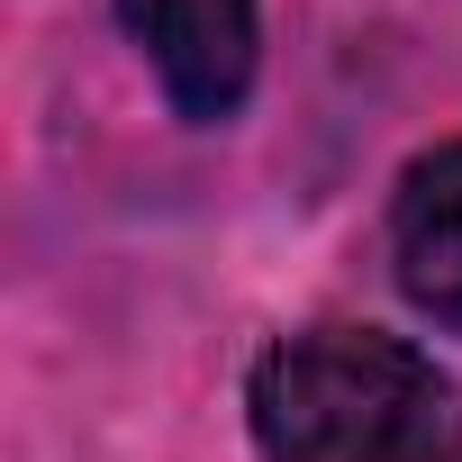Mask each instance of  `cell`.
I'll use <instances>...</instances> for the list:
<instances>
[{
	"label": "cell",
	"mask_w": 462,
	"mask_h": 462,
	"mask_svg": "<svg viewBox=\"0 0 462 462\" xmlns=\"http://www.w3.org/2000/svg\"><path fill=\"white\" fill-rule=\"evenodd\" d=\"M263 462H462V381L390 327H300L245 372Z\"/></svg>",
	"instance_id": "1"
},
{
	"label": "cell",
	"mask_w": 462,
	"mask_h": 462,
	"mask_svg": "<svg viewBox=\"0 0 462 462\" xmlns=\"http://www.w3.org/2000/svg\"><path fill=\"white\" fill-rule=\"evenodd\" d=\"M118 28L190 127L245 118L263 73V0H118Z\"/></svg>",
	"instance_id": "2"
},
{
	"label": "cell",
	"mask_w": 462,
	"mask_h": 462,
	"mask_svg": "<svg viewBox=\"0 0 462 462\" xmlns=\"http://www.w3.org/2000/svg\"><path fill=\"white\" fill-rule=\"evenodd\" d=\"M390 273L417 318L462 336V136L417 154L390 190Z\"/></svg>",
	"instance_id": "3"
}]
</instances>
